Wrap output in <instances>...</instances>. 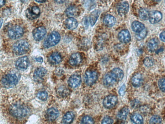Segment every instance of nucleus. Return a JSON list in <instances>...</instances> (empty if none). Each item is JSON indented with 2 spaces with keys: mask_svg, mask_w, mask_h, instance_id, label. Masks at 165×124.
<instances>
[{
  "mask_svg": "<svg viewBox=\"0 0 165 124\" xmlns=\"http://www.w3.org/2000/svg\"><path fill=\"white\" fill-rule=\"evenodd\" d=\"M64 73L63 70L60 68L57 69L55 72L56 75L58 76H61L63 75Z\"/></svg>",
  "mask_w": 165,
  "mask_h": 124,
  "instance_id": "obj_43",
  "label": "nucleus"
},
{
  "mask_svg": "<svg viewBox=\"0 0 165 124\" xmlns=\"http://www.w3.org/2000/svg\"><path fill=\"white\" fill-rule=\"evenodd\" d=\"M98 78V74L96 71L89 70H87L85 73L84 82L87 85L91 86L96 82Z\"/></svg>",
  "mask_w": 165,
  "mask_h": 124,
  "instance_id": "obj_5",
  "label": "nucleus"
},
{
  "mask_svg": "<svg viewBox=\"0 0 165 124\" xmlns=\"http://www.w3.org/2000/svg\"><path fill=\"white\" fill-rule=\"evenodd\" d=\"M150 14L149 12L146 9L141 8L139 11L140 17L143 20H149Z\"/></svg>",
  "mask_w": 165,
  "mask_h": 124,
  "instance_id": "obj_32",
  "label": "nucleus"
},
{
  "mask_svg": "<svg viewBox=\"0 0 165 124\" xmlns=\"http://www.w3.org/2000/svg\"><path fill=\"white\" fill-rule=\"evenodd\" d=\"M0 1H1V2H0L1 3H0V4H1V7L4 5L5 0H0Z\"/></svg>",
  "mask_w": 165,
  "mask_h": 124,
  "instance_id": "obj_48",
  "label": "nucleus"
},
{
  "mask_svg": "<svg viewBox=\"0 0 165 124\" xmlns=\"http://www.w3.org/2000/svg\"><path fill=\"white\" fill-rule=\"evenodd\" d=\"M47 73V71L45 69L42 67H40L35 70L33 75V79L35 82H41L43 81Z\"/></svg>",
  "mask_w": 165,
  "mask_h": 124,
  "instance_id": "obj_7",
  "label": "nucleus"
},
{
  "mask_svg": "<svg viewBox=\"0 0 165 124\" xmlns=\"http://www.w3.org/2000/svg\"><path fill=\"white\" fill-rule=\"evenodd\" d=\"M103 83L105 86L107 87L113 86L116 83L112 77L110 72L107 73L104 76Z\"/></svg>",
  "mask_w": 165,
  "mask_h": 124,
  "instance_id": "obj_24",
  "label": "nucleus"
},
{
  "mask_svg": "<svg viewBox=\"0 0 165 124\" xmlns=\"http://www.w3.org/2000/svg\"><path fill=\"white\" fill-rule=\"evenodd\" d=\"M10 113L13 117L21 118L26 116L29 112L28 108L23 105L15 104L13 105L10 109Z\"/></svg>",
  "mask_w": 165,
  "mask_h": 124,
  "instance_id": "obj_1",
  "label": "nucleus"
},
{
  "mask_svg": "<svg viewBox=\"0 0 165 124\" xmlns=\"http://www.w3.org/2000/svg\"><path fill=\"white\" fill-rule=\"evenodd\" d=\"M164 2H165V0H164Z\"/></svg>",
  "mask_w": 165,
  "mask_h": 124,
  "instance_id": "obj_53",
  "label": "nucleus"
},
{
  "mask_svg": "<svg viewBox=\"0 0 165 124\" xmlns=\"http://www.w3.org/2000/svg\"><path fill=\"white\" fill-rule=\"evenodd\" d=\"M126 91V87L125 84H123L119 91V93L121 96H123L125 94Z\"/></svg>",
  "mask_w": 165,
  "mask_h": 124,
  "instance_id": "obj_42",
  "label": "nucleus"
},
{
  "mask_svg": "<svg viewBox=\"0 0 165 124\" xmlns=\"http://www.w3.org/2000/svg\"><path fill=\"white\" fill-rule=\"evenodd\" d=\"M159 44V41L157 38H152L148 43V49L151 52L154 51L157 49Z\"/></svg>",
  "mask_w": 165,
  "mask_h": 124,
  "instance_id": "obj_27",
  "label": "nucleus"
},
{
  "mask_svg": "<svg viewBox=\"0 0 165 124\" xmlns=\"http://www.w3.org/2000/svg\"><path fill=\"white\" fill-rule=\"evenodd\" d=\"M61 37L57 32H51L45 41L44 46L46 48H48L57 44L60 40Z\"/></svg>",
  "mask_w": 165,
  "mask_h": 124,
  "instance_id": "obj_4",
  "label": "nucleus"
},
{
  "mask_svg": "<svg viewBox=\"0 0 165 124\" xmlns=\"http://www.w3.org/2000/svg\"><path fill=\"white\" fill-rule=\"evenodd\" d=\"M141 103L137 99H134L131 102V105L132 108L134 109L139 108L141 106Z\"/></svg>",
  "mask_w": 165,
  "mask_h": 124,
  "instance_id": "obj_40",
  "label": "nucleus"
},
{
  "mask_svg": "<svg viewBox=\"0 0 165 124\" xmlns=\"http://www.w3.org/2000/svg\"><path fill=\"white\" fill-rule=\"evenodd\" d=\"M129 4L127 2H125L121 3L117 8L118 14L121 16L125 15L129 11Z\"/></svg>",
  "mask_w": 165,
  "mask_h": 124,
  "instance_id": "obj_21",
  "label": "nucleus"
},
{
  "mask_svg": "<svg viewBox=\"0 0 165 124\" xmlns=\"http://www.w3.org/2000/svg\"><path fill=\"white\" fill-rule=\"evenodd\" d=\"M161 40L164 42H165V31L162 32L160 35Z\"/></svg>",
  "mask_w": 165,
  "mask_h": 124,
  "instance_id": "obj_44",
  "label": "nucleus"
},
{
  "mask_svg": "<svg viewBox=\"0 0 165 124\" xmlns=\"http://www.w3.org/2000/svg\"><path fill=\"white\" fill-rule=\"evenodd\" d=\"M100 14V11L98 10H95L91 14L89 20L91 25L92 26H94L96 24Z\"/></svg>",
  "mask_w": 165,
  "mask_h": 124,
  "instance_id": "obj_30",
  "label": "nucleus"
},
{
  "mask_svg": "<svg viewBox=\"0 0 165 124\" xmlns=\"http://www.w3.org/2000/svg\"><path fill=\"white\" fill-rule=\"evenodd\" d=\"M158 86L160 89L165 92V78H161L158 81Z\"/></svg>",
  "mask_w": 165,
  "mask_h": 124,
  "instance_id": "obj_38",
  "label": "nucleus"
},
{
  "mask_svg": "<svg viewBox=\"0 0 165 124\" xmlns=\"http://www.w3.org/2000/svg\"><path fill=\"white\" fill-rule=\"evenodd\" d=\"M65 24L68 29L73 30L77 27L78 23L76 19L71 17L67 19L65 22Z\"/></svg>",
  "mask_w": 165,
  "mask_h": 124,
  "instance_id": "obj_22",
  "label": "nucleus"
},
{
  "mask_svg": "<svg viewBox=\"0 0 165 124\" xmlns=\"http://www.w3.org/2000/svg\"><path fill=\"white\" fill-rule=\"evenodd\" d=\"M81 82L80 76L78 74L72 75L68 80L69 86L72 88H76L79 86Z\"/></svg>",
  "mask_w": 165,
  "mask_h": 124,
  "instance_id": "obj_13",
  "label": "nucleus"
},
{
  "mask_svg": "<svg viewBox=\"0 0 165 124\" xmlns=\"http://www.w3.org/2000/svg\"><path fill=\"white\" fill-rule=\"evenodd\" d=\"M84 1L85 7L88 9H93L95 6L94 0H84Z\"/></svg>",
  "mask_w": 165,
  "mask_h": 124,
  "instance_id": "obj_36",
  "label": "nucleus"
},
{
  "mask_svg": "<svg viewBox=\"0 0 165 124\" xmlns=\"http://www.w3.org/2000/svg\"><path fill=\"white\" fill-rule=\"evenodd\" d=\"M104 22L107 26L111 27L113 26L116 23L115 18L110 14H107L104 17Z\"/></svg>",
  "mask_w": 165,
  "mask_h": 124,
  "instance_id": "obj_26",
  "label": "nucleus"
},
{
  "mask_svg": "<svg viewBox=\"0 0 165 124\" xmlns=\"http://www.w3.org/2000/svg\"><path fill=\"white\" fill-rule=\"evenodd\" d=\"M84 24L86 27L88 26V25H89L88 19L87 18L85 19V20L84 21Z\"/></svg>",
  "mask_w": 165,
  "mask_h": 124,
  "instance_id": "obj_46",
  "label": "nucleus"
},
{
  "mask_svg": "<svg viewBox=\"0 0 165 124\" xmlns=\"http://www.w3.org/2000/svg\"><path fill=\"white\" fill-rule=\"evenodd\" d=\"M143 81L142 74L137 73L133 77L131 80V82L133 86L135 87H138L141 86Z\"/></svg>",
  "mask_w": 165,
  "mask_h": 124,
  "instance_id": "obj_20",
  "label": "nucleus"
},
{
  "mask_svg": "<svg viewBox=\"0 0 165 124\" xmlns=\"http://www.w3.org/2000/svg\"><path fill=\"white\" fill-rule=\"evenodd\" d=\"M56 93L57 96L60 98H65L70 94V91L67 87L64 86H61L58 88Z\"/></svg>",
  "mask_w": 165,
  "mask_h": 124,
  "instance_id": "obj_23",
  "label": "nucleus"
},
{
  "mask_svg": "<svg viewBox=\"0 0 165 124\" xmlns=\"http://www.w3.org/2000/svg\"><path fill=\"white\" fill-rule=\"evenodd\" d=\"M130 119L135 124H141L143 123V117L138 113H134L132 114Z\"/></svg>",
  "mask_w": 165,
  "mask_h": 124,
  "instance_id": "obj_31",
  "label": "nucleus"
},
{
  "mask_svg": "<svg viewBox=\"0 0 165 124\" xmlns=\"http://www.w3.org/2000/svg\"><path fill=\"white\" fill-rule=\"evenodd\" d=\"M114 122L113 120L110 117L106 116L103 120L102 123L103 124H112Z\"/></svg>",
  "mask_w": 165,
  "mask_h": 124,
  "instance_id": "obj_41",
  "label": "nucleus"
},
{
  "mask_svg": "<svg viewBox=\"0 0 165 124\" xmlns=\"http://www.w3.org/2000/svg\"><path fill=\"white\" fill-rule=\"evenodd\" d=\"M81 122L82 124H93L94 123V121L90 116H85L82 118Z\"/></svg>",
  "mask_w": 165,
  "mask_h": 124,
  "instance_id": "obj_35",
  "label": "nucleus"
},
{
  "mask_svg": "<svg viewBox=\"0 0 165 124\" xmlns=\"http://www.w3.org/2000/svg\"><path fill=\"white\" fill-rule=\"evenodd\" d=\"M47 0H35V1L39 3H43L45 2Z\"/></svg>",
  "mask_w": 165,
  "mask_h": 124,
  "instance_id": "obj_49",
  "label": "nucleus"
},
{
  "mask_svg": "<svg viewBox=\"0 0 165 124\" xmlns=\"http://www.w3.org/2000/svg\"><path fill=\"white\" fill-rule=\"evenodd\" d=\"M117 102L118 98L115 95H109L104 99L103 105L106 109H111L116 105Z\"/></svg>",
  "mask_w": 165,
  "mask_h": 124,
  "instance_id": "obj_8",
  "label": "nucleus"
},
{
  "mask_svg": "<svg viewBox=\"0 0 165 124\" xmlns=\"http://www.w3.org/2000/svg\"><path fill=\"white\" fill-rule=\"evenodd\" d=\"M129 113V109L127 107H124L118 113L117 115V120L119 121L124 122L127 119Z\"/></svg>",
  "mask_w": 165,
  "mask_h": 124,
  "instance_id": "obj_18",
  "label": "nucleus"
},
{
  "mask_svg": "<svg viewBox=\"0 0 165 124\" xmlns=\"http://www.w3.org/2000/svg\"><path fill=\"white\" fill-rule=\"evenodd\" d=\"M139 34L136 35V37L137 39L139 40L143 39L147 35V31L146 29H144L143 31H141Z\"/></svg>",
  "mask_w": 165,
  "mask_h": 124,
  "instance_id": "obj_39",
  "label": "nucleus"
},
{
  "mask_svg": "<svg viewBox=\"0 0 165 124\" xmlns=\"http://www.w3.org/2000/svg\"><path fill=\"white\" fill-rule=\"evenodd\" d=\"M40 11L39 8L36 6H34L27 9L26 14L27 18L30 20L37 18L40 15Z\"/></svg>",
  "mask_w": 165,
  "mask_h": 124,
  "instance_id": "obj_10",
  "label": "nucleus"
},
{
  "mask_svg": "<svg viewBox=\"0 0 165 124\" xmlns=\"http://www.w3.org/2000/svg\"><path fill=\"white\" fill-rule=\"evenodd\" d=\"M24 33V30L22 27L19 26H15L8 31V35L11 39L16 40L21 38Z\"/></svg>",
  "mask_w": 165,
  "mask_h": 124,
  "instance_id": "obj_6",
  "label": "nucleus"
},
{
  "mask_svg": "<svg viewBox=\"0 0 165 124\" xmlns=\"http://www.w3.org/2000/svg\"><path fill=\"white\" fill-rule=\"evenodd\" d=\"M46 33L45 28L43 26H40L35 28L33 31V35L35 40L40 41L43 39Z\"/></svg>",
  "mask_w": 165,
  "mask_h": 124,
  "instance_id": "obj_12",
  "label": "nucleus"
},
{
  "mask_svg": "<svg viewBox=\"0 0 165 124\" xmlns=\"http://www.w3.org/2000/svg\"><path fill=\"white\" fill-rule=\"evenodd\" d=\"M82 59L81 54L78 53L72 54L70 56L69 63L73 66H76L79 65L82 62Z\"/></svg>",
  "mask_w": 165,
  "mask_h": 124,
  "instance_id": "obj_16",
  "label": "nucleus"
},
{
  "mask_svg": "<svg viewBox=\"0 0 165 124\" xmlns=\"http://www.w3.org/2000/svg\"><path fill=\"white\" fill-rule=\"evenodd\" d=\"M29 49L28 42L25 40H20L15 43L13 47L14 53L17 55H21L25 54Z\"/></svg>",
  "mask_w": 165,
  "mask_h": 124,
  "instance_id": "obj_3",
  "label": "nucleus"
},
{
  "mask_svg": "<svg viewBox=\"0 0 165 124\" xmlns=\"http://www.w3.org/2000/svg\"><path fill=\"white\" fill-rule=\"evenodd\" d=\"M20 1H21L22 2H24L25 1V0H20Z\"/></svg>",
  "mask_w": 165,
  "mask_h": 124,
  "instance_id": "obj_52",
  "label": "nucleus"
},
{
  "mask_svg": "<svg viewBox=\"0 0 165 124\" xmlns=\"http://www.w3.org/2000/svg\"><path fill=\"white\" fill-rule=\"evenodd\" d=\"M110 73L116 83L121 81L124 77V72L120 68H114L111 72H110Z\"/></svg>",
  "mask_w": 165,
  "mask_h": 124,
  "instance_id": "obj_14",
  "label": "nucleus"
},
{
  "mask_svg": "<svg viewBox=\"0 0 165 124\" xmlns=\"http://www.w3.org/2000/svg\"><path fill=\"white\" fill-rule=\"evenodd\" d=\"M62 60L60 54L57 52L52 53L49 57V63L52 65H56L60 63Z\"/></svg>",
  "mask_w": 165,
  "mask_h": 124,
  "instance_id": "obj_19",
  "label": "nucleus"
},
{
  "mask_svg": "<svg viewBox=\"0 0 165 124\" xmlns=\"http://www.w3.org/2000/svg\"><path fill=\"white\" fill-rule=\"evenodd\" d=\"M18 81L16 75L8 74L4 76L2 79L1 84L5 88L10 89L14 87Z\"/></svg>",
  "mask_w": 165,
  "mask_h": 124,
  "instance_id": "obj_2",
  "label": "nucleus"
},
{
  "mask_svg": "<svg viewBox=\"0 0 165 124\" xmlns=\"http://www.w3.org/2000/svg\"><path fill=\"white\" fill-rule=\"evenodd\" d=\"M143 63L144 65L147 67H150L154 65V60L151 57H147L144 59Z\"/></svg>",
  "mask_w": 165,
  "mask_h": 124,
  "instance_id": "obj_34",
  "label": "nucleus"
},
{
  "mask_svg": "<svg viewBox=\"0 0 165 124\" xmlns=\"http://www.w3.org/2000/svg\"><path fill=\"white\" fill-rule=\"evenodd\" d=\"M75 114L72 111L67 112L63 116L62 121L63 124H70L74 120L75 117Z\"/></svg>",
  "mask_w": 165,
  "mask_h": 124,
  "instance_id": "obj_25",
  "label": "nucleus"
},
{
  "mask_svg": "<svg viewBox=\"0 0 165 124\" xmlns=\"http://www.w3.org/2000/svg\"><path fill=\"white\" fill-rule=\"evenodd\" d=\"M66 13L68 16H76L79 14V10L77 7L72 6L67 9Z\"/></svg>",
  "mask_w": 165,
  "mask_h": 124,
  "instance_id": "obj_29",
  "label": "nucleus"
},
{
  "mask_svg": "<svg viewBox=\"0 0 165 124\" xmlns=\"http://www.w3.org/2000/svg\"><path fill=\"white\" fill-rule=\"evenodd\" d=\"M29 64V60L28 57L24 56L17 60L15 64V66L17 70L24 71L27 69Z\"/></svg>",
  "mask_w": 165,
  "mask_h": 124,
  "instance_id": "obj_9",
  "label": "nucleus"
},
{
  "mask_svg": "<svg viewBox=\"0 0 165 124\" xmlns=\"http://www.w3.org/2000/svg\"><path fill=\"white\" fill-rule=\"evenodd\" d=\"M153 1H154L158 2V1H160V0H153Z\"/></svg>",
  "mask_w": 165,
  "mask_h": 124,
  "instance_id": "obj_51",
  "label": "nucleus"
},
{
  "mask_svg": "<svg viewBox=\"0 0 165 124\" xmlns=\"http://www.w3.org/2000/svg\"><path fill=\"white\" fill-rule=\"evenodd\" d=\"M118 37L119 40L124 43L129 42L131 39L130 34L129 31L126 30H123L120 31L118 34Z\"/></svg>",
  "mask_w": 165,
  "mask_h": 124,
  "instance_id": "obj_15",
  "label": "nucleus"
},
{
  "mask_svg": "<svg viewBox=\"0 0 165 124\" xmlns=\"http://www.w3.org/2000/svg\"><path fill=\"white\" fill-rule=\"evenodd\" d=\"M54 1L57 3H61L65 2L66 0H54Z\"/></svg>",
  "mask_w": 165,
  "mask_h": 124,
  "instance_id": "obj_47",
  "label": "nucleus"
},
{
  "mask_svg": "<svg viewBox=\"0 0 165 124\" xmlns=\"http://www.w3.org/2000/svg\"><path fill=\"white\" fill-rule=\"evenodd\" d=\"M3 22V19L2 18H1V27Z\"/></svg>",
  "mask_w": 165,
  "mask_h": 124,
  "instance_id": "obj_50",
  "label": "nucleus"
},
{
  "mask_svg": "<svg viewBox=\"0 0 165 124\" xmlns=\"http://www.w3.org/2000/svg\"><path fill=\"white\" fill-rule=\"evenodd\" d=\"M37 97L41 100L43 101H46L48 98V93L45 91H40L37 94Z\"/></svg>",
  "mask_w": 165,
  "mask_h": 124,
  "instance_id": "obj_33",
  "label": "nucleus"
},
{
  "mask_svg": "<svg viewBox=\"0 0 165 124\" xmlns=\"http://www.w3.org/2000/svg\"><path fill=\"white\" fill-rule=\"evenodd\" d=\"M59 114L57 109L54 108H50L45 112V118L48 121H52L58 118Z\"/></svg>",
  "mask_w": 165,
  "mask_h": 124,
  "instance_id": "obj_11",
  "label": "nucleus"
},
{
  "mask_svg": "<svg viewBox=\"0 0 165 124\" xmlns=\"http://www.w3.org/2000/svg\"><path fill=\"white\" fill-rule=\"evenodd\" d=\"M162 121L161 117L155 115L151 118L149 122L150 124H160Z\"/></svg>",
  "mask_w": 165,
  "mask_h": 124,
  "instance_id": "obj_37",
  "label": "nucleus"
},
{
  "mask_svg": "<svg viewBox=\"0 0 165 124\" xmlns=\"http://www.w3.org/2000/svg\"><path fill=\"white\" fill-rule=\"evenodd\" d=\"M162 18V14L158 11H153L150 13L149 20L152 24L158 23L161 20Z\"/></svg>",
  "mask_w": 165,
  "mask_h": 124,
  "instance_id": "obj_17",
  "label": "nucleus"
},
{
  "mask_svg": "<svg viewBox=\"0 0 165 124\" xmlns=\"http://www.w3.org/2000/svg\"><path fill=\"white\" fill-rule=\"evenodd\" d=\"M35 60L38 62L42 63L43 61V59L42 57H39V58H35Z\"/></svg>",
  "mask_w": 165,
  "mask_h": 124,
  "instance_id": "obj_45",
  "label": "nucleus"
},
{
  "mask_svg": "<svg viewBox=\"0 0 165 124\" xmlns=\"http://www.w3.org/2000/svg\"><path fill=\"white\" fill-rule=\"evenodd\" d=\"M131 27L134 32L139 33L144 29L145 26L141 23L138 21H135L132 23Z\"/></svg>",
  "mask_w": 165,
  "mask_h": 124,
  "instance_id": "obj_28",
  "label": "nucleus"
}]
</instances>
